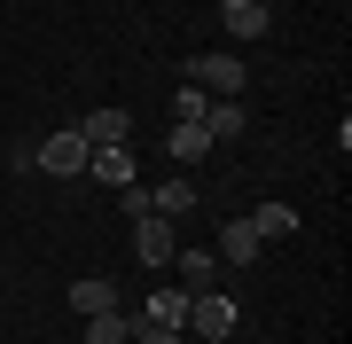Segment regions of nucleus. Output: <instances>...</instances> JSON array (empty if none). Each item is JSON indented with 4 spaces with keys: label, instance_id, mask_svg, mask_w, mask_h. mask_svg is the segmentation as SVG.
<instances>
[{
    "label": "nucleus",
    "instance_id": "obj_9",
    "mask_svg": "<svg viewBox=\"0 0 352 344\" xmlns=\"http://www.w3.org/2000/svg\"><path fill=\"white\" fill-rule=\"evenodd\" d=\"M258 251H266V242H258L251 219H227V227H219V258H227V266H258Z\"/></svg>",
    "mask_w": 352,
    "mask_h": 344
},
{
    "label": "nucleus",
    "instance_id": "obj_1",
    "mask_svg": "<svg viewBox=\"0 0 352 344\" xmlns=\"http://www.w3.org/2000/svg\"><path fill=\"white\" fill-rule=\"evenodd\" d=\"M188 87H204L212 102H243V87H251V63H243L235 47H204V55H188Z\"/></svg>",
    "mask_w": 352,
    "mask_h": 344
},
{
    "label": "nucleus",
    "instance_id": "obj_13",
    "mask_svg": "<svg viewBox=\"0 0 352 344\" xmlns=\"http://www.w3.org/2000/svg\"><path fill=\"white\" fill-rule=\"evenodd\" d=\"M196 126L212 133V141H235L243 126H251V110H243V102H204V117H196Z\"/></svg>",
    "mask_w": 352,
    "mask_h": 344
},
{
    "label": "nucleus",
    "instance_id": "obj_14",
    "mask_svg": "<svg viewBox=\"0 0 352 344\" xmlns=\"http://www.w3.org/2000/svg\"><path fill=\"white\" fill-rule=\"evenodd\" d=\"M258 227V242H282V235H298V204H258V211H243Z\"/></svg>",
    "mask_w": 352,
    "mask_h": 344
},
{
    "label": "nucleus",
    "instance_id": "obj_6",
    "mask_svg": "<svg viewBox=\"0 0 352 344\" xmlns=\"http://www.w3.org/2000/svg\"><path fill=\"white\" fill-rule=\"evenodd\" d=\"M78 141H87V149H118V141H133V110H87V117H78Z\"/></svg>",
    "mask_w": 352,
    "mask_h": 344
},
{
    "label": "nucleus",
    "instance_id": "obj_7",
    "mask_svg": "<svg viewBox=\"0 0 352 344\" xmlns=\"http://www.w3.org/2000/svg\"><path fill=\"white\" fill-rule=\"evenodd\" d=\"M219 24H227V39H266L274 32V8H266V0H227Z\"/></svg>",
    "mask_w": 352,
    "mask_h": 344
},
{
    "label": "nucleus",
    "instance_id": "obj_19",
    "mask_svg": "<svg viewBox=\"0 0 352 344\" xmlns=\"http://www.w3.org/2000/svg\"><path fill=\"white\" fill-rule=\"evenodd\" d=\"M133 344H180V329H149V321H133Z\"/></svg>",
    "mask_w": 352,
    "mask_h": 344
},
{
    "label": "nucleus",
    "instance_id": "obj_5",
    "mask_svg": "<svg viewBox=\"0 0 352 344\" xmlns=\"http://www.w3.org/2000/svg\"><path fill=\"white\" fill-rule=\"evenodd\" d=\"M87 172L102 180V188H133V180H141V157H133V141H118V149H94L87 157Z\"/></svg>",
    "mask_w": 352,
    "mask_h": 344
},
{
    "label": "nucleus",
    "instance_id": "obj_2",
    "mask_svg": "<svg viewBox=\"0 0 352 344\" xmlns=\"http://www.w3.org/2000/svg\"><path fill=\"white\" fill-rule=\"evenodd\" d=\"M87 141H78V126H63V133H47V141H39V149L24 157V172H47V180H78V172H87Z\"/></svg>",
    "mask_w": 352,
    "mask_h": 344
},
{
    "label": "nucleus",
    "instance_id": "obj_8",
    "mask_svg": "<svg viewBox=\"0 0 352 344\" xmlns=\"http://www.w3.org/2000/svg\"><path fill=\"white\" fill-rule=\"evenodd\" d=\"M71 306H78V321H94V313H126V297H118V282H87V274H78L71 282Z\"/></svg>",
    "mask_w": 352,
    "mask_h": 344
},
{
    "label": "nucleus",
    "instance_id": "obj_17",
    "mask_svg": "<svg viewBox=\"0 0 352 344\" xmlns=\"http://www.w3.org/2000/svg\"><path fill=\"white\" fill-rule=\"evenodd\" d=\"M204 102H212V94L180 78V94H173V126H196V117H204Z\"/></svg>",
    "mask_w": 352,
    "mask_h": 344
},
{
    "label": "nucleus",
    "instance_id": "obj_15",
    "mask_svg": "<svg viewBox=\"0 0 352 344\" xmlns=\"http://www.w3.org/2000/svg\"><path fill=\"white\" fill-rule=\"evenodd\" d=\"M164 149H173V165H204V157H212V133H204V126H173Z\"/></svg>",
    "mask_w": 352,
    "mask_h": 344
},
{
    "label": "nucleus",
    "instance_id": "obj_3",
    "mask_svg": "<svg viewBox=\"0 0 352 344\" xmlns=\"http://www.w3.org/2000/svg\"><path fill=\"white\" fill-rule=\"evenodd\" d=\"M180 329L204 336V344L235 336V297H219V290H188V321H180Z\"/></svg>",
    "mask_w": 352,
    "mask_h": 344
},
{
    "label": "nucleus",
    "instance_id": "obj_18",
    "mask_svg": "<svg viewBox=\"0 0 352 344\" xmlns=\"http://www.w3.org/2000/svg\"><path fill=\"white\" fill-rule=\"evenodd\" d=\"M118 204H126V219H149V188L133 180V188H118Z\"/></svg>",
    "mask_w": 352,
    "mask_h": 344
},
{
    "label": "nucleus",
    "instance_id": "obj_16",
    "mask_svg": "<svg viewBox=\"0 0 352 344\" xmlns=\"http://www.w3.org/2000/svg\"><path fill=\"white\" fill-rule=\"evenodd\" d=\"M87 344H133V321L126 313H94L87 321Z\"/></svg>",
    "mask_w": 352,
    "mask_h": 344
},
{
    "label": "nucleus",
    "instance_id": "obj_4",
    "mask_svg": "<svg viewBox=\"0 0 352 344\" xmlns=\"http://www.w3.org/2000/svg\"><path fill=\"white\" fill-rule=\"evenodd\" d=\"M173 251H180V219H157V211H149V219H133V258H141L149 274H157V266H173Z\"/></svg>",
    "mask_w": 352,
    "mask_h": 344
},
{
    "label": "nucleus",
    "instance_id": "obj_11",
    "mask_svg": "<svg viewBox=\"0 0 352 344\" xmlns=\"http://www.w3.org/2000/svg\"><path fill=\"white\" fill-rule=\"evenodd\" d=\"M212 266H219V258L204 251V242H180V251H173V274H180V290H212Z\"/></svg>",
    "mask_w": 352,
    "mask_h": 344
},
{
    "label": "nucleus",
    "instance_id": "obj_10",
    "mask_svg": "<svg viewBox=\"0 0 352 344\" xmlns=\"http://www.w3.org/2000/svg\"><path fill=\"white\" fill-rule=\"evenodd\" d=\"M149 211H157V219H188V211H196V180H180V172L157 180V188H149Z\"/></svg>",
    "mask_w": 352,
    "mask_h": 344
},
{
    "label": "nucleus",
    "instance_id": "obj_12",
    "mask_svg": "<svg viewBox=\"0 0 352 344\" xmlns=\"http://www.w3.org/2000/svg\"><path fill=\"white\" fill-rule=\"evenodd\" d=\"M141 321H149V329H180V321H188V290H180V282H173V290H157L149 306H141Z\"/></svg>",
    "mask_w": 352,
    "mask_h": 344
}]
</instances>
